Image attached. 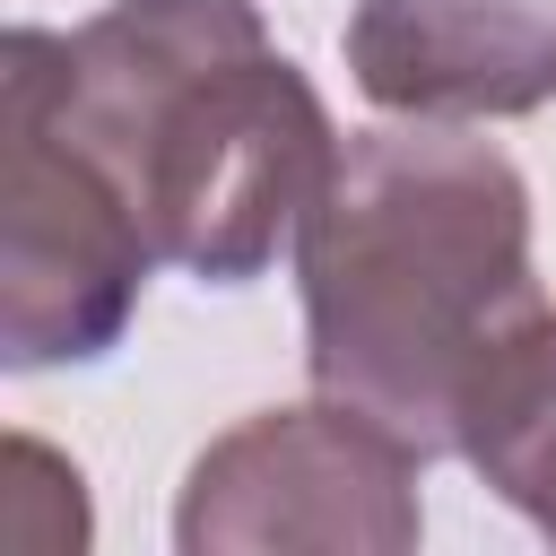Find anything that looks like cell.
<instances>
[{
    "mask_svg": "<svg viewBox=\"0 0 556 556\" xmlns=\"http://www.w3.org/2000/svg\"><path fill=\"white\" fill-rule=\"evenodd\" d=\"M9 547L26 556H70L87 547V495H78V469L35 443V434H9V513H0Z\"/></svg>",
    "mask_w": 556,
    "mask_h": 556,
    "instance_id": "7",
    "label": "cell"
},
{
    "mask_svg": "<svg viewBox=\"0 0 556 556\" xmlns=\"http://www.w3.org/2000/svg\"><path fill=\"white\" fill-rule=\"evenodd\" d=\"M417 452L339 400L226 426L174 504L182 556H408L426 539Z\"/></svg>",
    "mask_w": 556,
    "mask_h": 556,
    "instance_id": "4",
    "label": "cell"
},
{
    "mask_svg": "<svg viewBox=\"0 0 556 556\" xmlns=\"http://www.w3.org/2000/svg\"><path fill=\"white\" fill-rule=\"evenodd\" d=\"M304 374L417 460L460 452V400L495 339L530 321V182L460 122H391L339 139L295 226Z\"/></svg>",
    "mask_w": 556,
    "mask_h": 556,
    "instance_id": "2",
    "label": "cell"
},
{
    "mask_svg": "<svg viewBox=\"0 0 556 556\" xmlns=\"http://www.w3.org/2000/svg\"><path fill=\"white\" fill-rule=\"evenodd\" d=\"M0 70L122 182L156 261L243 287L295 243L339 165L321 87L269 43L261 0H113L87 26H9Z\"/></svg>",
    "mask_w": 556,
    "mask_h": 556,
    "instance_id": "1",
    "label": "cell"
},
{
    "mask_svg": "<svg viewBox=\"0 0 556 556\" xmlns=\"http://www.w3.org/2000/svg\"><path fill=\"white\" fill-rule=\"evenodd\" d=\"M348 78L400 122H513L556 96V0H356Z\"/></svg>",
    "mask_w": 556,
    "mask_h": 556,
    "instance_id": "5",
    "label": "cell"
},
{
    "mask_svg": "<svg viewBox=\"0 0 556 556\" xmlns=\"http://www.w3.org/2000/svg\"><path fill=\"white\" fill-rule=\"evenodd\" d=\"M460 460L539 530L556 539V304L513 321L460 400Z\"/></svg>",
    "mask_w": 556,
    "mask_h": 556,
    "instance_id": "6",
    "label": "cell"
},
{
    "mask_svg": "<svg viewBox=\"0 0 556 556\" xmlns=\"http://www.w3.org/2000/svg\"><path fill=\"white\" fill-rule=\"evenodd\" d=\"M0 365H96L122 348L156 243L26 78L0 70Z\"/></svg>",
    "mask_w": 556,
    "mask_h": 556,
    "instance_id": "3",
    "label": "cell"
}]
</instances>
